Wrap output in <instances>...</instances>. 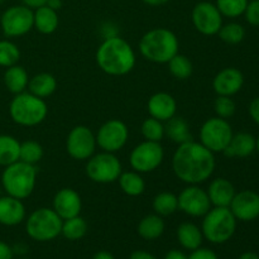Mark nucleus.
<instances>
[{"mask_svg": "<svg viewBox=\"0 0 259 259\" xmlns=\"http://www.w3.org/2000/svg\"><path fill=\"white\" fill-rule=\"evenodd\" d=\"M217 166L215 156L200 142L179 144L172 156V169L179 180L187 185H200L212 176Z\"/></svg>", "mask_w": 259, "mask_h": 259, "instance_id": "obj_1", "label": "nucleus"}, {"mask_svg": "<svg viewBox=\"0 0 259 259\" xmlns=\"http://www.w3.org/2000/svg\"><path fill=\"white\" fill-rule=\"evenodd\" d=\"M99 68L106 75L124 76L136 66V52L124 38L108 37L99 46L95 55Z\"/></svg>", "mask_w": 259, "mask_h": 259, "instance_id": "obj_2", "label": "nucleus"}, {"mask_svg": "<svg viewBox=\"0 0 259 259\" xmlns=\"http://www.w3.org/2000/svg\"><path fill=\"white\" fill-rule=\"evenodd\" d=\"M180 40L167 28H153L139 40V52L147 61L153 63H168L179 53Z\"/></svg>", "mask_w": 259, "mask_h": 259, "instance_id": "obj_3", "label": "nucleus"}, {"mask_svg": "<svg viewBox=\"0 0 259 259\" xmlns=\"http://www.w3.org/2000/svg\"><path fill=\"white\" fill-rule=\"evenodd\" d=\"M2 185L5 194L19 200H25L33 194L37 185V168L25 162L17 161L4 167Z\"/></svg>", "mask_w": 259, "mask_h": 259, "instance_id": "obj_4", "label": "nucleus"}, {"mask_svg": "<svg viewBox=\"0 0 259 259\" xmlns=\"http://www.w3.org/2000/svg\"><path fill=\"white\" fill-rule=\"evenodd\" d=\"M9 115L15 124L35 126L45 121L48 115V105L45 99L24 91L14 95L9 104Z\"/></svg>", "mask_w": 259, "mask_h": 259, "instance_id": "obj_5", "label": "nucleus"}, {"mask_svg": "<svg viewBox=\"0 0 259 259\" xmlns=\"http://www.w3.org/2000/svg\"><path fill=\"white\" fill-rule=\"evenodd\" d=\"M202 235L212 244H223L232 239L237 230V222L229 207H211L204 215Z\"/></svg>", "mask_w": 259, "mask_h": 259, "instance_id": "obj_6", "label": "nucleus"}, {"mask_svg": "<svg viewBox=\"0 0 259 259\" xmlns=\"http://www.w3.org/2000/svg\"><path fill=\"white\" fill-rule=\"evenodd\" d=\"M62 222L52 207H39L28 217L25 232L35 242H51L61 234Z\"/></svg>", "mask_w": 259, "mask_h": 259, "instance_id": "obj_7", "label": "nucleus"}, {"mask_svg": "<svg viewBox=\"0 0 259 259\" xmlns=\"http://www.w3.org/2000/svg\"><path fill=\"white\" fill-rule=\"evenodd\" d=\"M85 171L93 182L106 185L118 181L123 172V167L115 153L103 151L88 159Z\"/></svg>", "mask_w": 259, "mask_h": 259, "instance_id": "obj_8", "label": "nucleus"}, {"mask_svg": "<svg viewBox=\"0 0 259 259\" xmlns=\"http://www.w3.org/2000/svg\"><path fill=\"white\" fill-rule=\"evenodd\" d=\"M233 128L227 119L214 116L204 121L200 129V143L212 153L224 152L233 137Z\"/></svg>", "mask_w": 259, "mask_h": 259, "instance_id": "obj_9", "label": "nucleus"}, {"mask_svg": "<svg viewBox=\"0 0 259 259\" xmlns=\"http://www.w3.org/2000/svg\"><path fill=\"white\" fill-rule=\"evenodd\" d=\"M2 32L8 38L25 35L33 29V9L25 5H12L0 14Z\"/></svg>", "mask_w": 259, "mask_h": 259, "instance_id": "obj_10", "label": "nucleus"}, {"mask_svg": "<svg viewBox=\"0 0 259 259\" xmlns=\"http://www.w3.org/2000/svg\"><path fill=\"white\" fill-rule=\"evenodd\" d=\"M164 159V149L159 142L144 141L132 149L129 163L139 174H149L158 168Z\"/></svg>", "mask_w": 259, "mask_h": 259, "instance_id": "obj_11", "label": "nucleus"}, {"mask_svg": "<svg viewBox=\"0 0 259 259\" xmlns=\"http://www.w3.org/2000/svg\"><path fill=\"white\" fill-rule=\"evenodd\" d=\"M96 137L86 125L73 126L66 138V151L76 161H88L96 151Z\"/></svg>", "mask_w": 259, "mask_h": 259, "instance_id": "obj_12", "label": "nucleus"}, {"mask_svg": "<svg viewBox=\"0 0 259 259\" xmlns=\"http://www.w3.org/2000/svg\"><path fill=\"white\" fill-rule=\"evenodd\" d=\"M96 144L99 148L109 153H116L124 148L129 139V129L124 121L119 119H109L99 128Z\"/></svg>", "mask_w": 259, "mask_h": 259, "instance_id": "obj_13", "label": "nucleus"}, {"mask_svg": "<svg viewBox=\"0 0 259 259\" xmlns=\"http://www.w3.org/2000/svg\"><path fill=\"white\" fill-rule=\"evenodd\" d=\"M223 15L215 3L200 2L194 7L191 20L195 29L204 35H215L223 25Z\"/></svg>", "mask_w": 259, "mask_h": 259, "instance_id": "obj_14", "label": "nucleus"}, {"mask_svg": "<svg viewBox=\"0 0 259 259\" xmlns=\"http://www.w3.org/2000/svg\"><path fill=\"white\" fill-rule=\"evenodd\" d=\"M177 200L179 210L192 218H202L212 206L206 190L201 189L199 185H189L185 187L177 196Z\"/></svg>", "mask_w": 259, "mask_h": 259, "instance_id": "obj_15", "label": "nucleus"}, {"mask_svg": "<svg viewBox=\"0 0 259 259\" xmlns=\"http://www.w3.org/2000/svg\"><path fill=\"white\" fill-rule=\"evenodd\" d=\"M235 219L240 222H253L259 218V194L252 190L237 192L229 205Z\"/></svg>", "mask_w": 259, "mask_h": 259, "instance_id": "obj_16", "label": "nucleus"}, {"mask_svg": "<svg viewBox=\"0 0 259 259\" xmlns=\"http://www.w3.org/2000/svg\"><path fill=\"white\" fill-rule=\"evenodd\" d=\"M52 209L62 220L71 219L80 215L82 209V200L76 190L63 187L56 192L53 197Z\"/></svg>", "mask_w": 259, "mask_h": 259, "instance_id": "obj_17", "label": "nucleus"}, {"mask_svg": "<svg viewBox=\"0 0 259 259\" xmlns=\"http://www.w3.org/2000/svg\"><path fill=\"white\" fill-rule=\"evenodd\" d=\"M244 85V75L235 67L223 68L212 80V89L219 96H230L239 93Z\"/></svg>", "mask_w": 259, "mask_h": 259, "instance_id": "obj_18", "label": "nucleus"}, {"mask_svg": "<svg viewBox=\"0 0 259 259\" xmlns=\"http://www.w3.org/2000/svg\"><path fill=\"white\" fill-rule=\"evenodd\" d=\"M147 109L152 118L166 123L167 120L176 115L177 101L171 94L156 93L149 98L148 103H147Z\"/></svg>", "mask_w": 259, "mask_h": 259, "instance_id": "obj_19", "label": "nucleus"}, {"mask_svg": "<svg viewBox=\"0 0 259 259\" xmlns=\"http://www.w3.org/2000/svg\"><path fill=\"white\" fill-rule=\"evenodd\" d=\"M25 206L23 200L5 195L0 197V224L4 227H15L24 222Z\"/></svg>", "mask_w": 259, "mask_h": 259, "instance_id": "obj_20", "label": "nucleus"}, {"mask_svg": "<svg viewBox=\"0 0 259 259\" xmlns=\"http://www.w3.org/2000/svg\"><path fill=\"white\" fill-rule=\"evenodd\" d=\"M206 192L211 205L217 207H229L230 202L237 194L234 185L224 177L212 180Z\"/></svg>", "mask_w": 259, "mask_h": 259, "instance_id": "obj_21", "label": "nucleus"}, {"mask_svg": "<svg viewBox=\"0 0 259 259\" xmlns=\"http://www.w3.org/2000/svg\"><path fill=\"white\" fill-rule=\"evenodd\" d=\"M257 138L247 132L233 134L232 141L223 153L230 158H247L255 152Z\"/></svg>", "mask_w": 259, "mask_h": 259, "instance_id": "obj_22", "label": "nucleus"}, {"mask_svg": "<svg viewBox=\"0 0 259 259\" xmlns=\"http://www.w3.org/2000/svg\"><path fill=\"white\" fill-rule=\"evenodd\" d=\"M60 25L57 10L51 9L47 5L33 10V28L42 34H52Z\"/></svg>", "mask_w": 259, "mask_h": 259, "instance_id": "obj_23", "label": "nucleus"}, {"mask_svg": "<svg viewBox=\"0 0 259 259\" xmlns=\"http://www.w3.org/2000/svg\"><path fill=\"white\" fill-rule=\"evenodd\" d=\"M3 81H4V85L8 89V91L17 95V94L27 91L29 76H28L27 70L23 66L14 65L5 70Z\"/></svg>", "mask_w": 259, "mask_h": 259, "instance_id": "obj_24", "label": "nucleus"}, {"mask_svg": "<svg viewBox=\"0 0 259 259\" xmlns=\"http://www.w3.org/2000/svg\"><path fill=\"white\" fill-rule=\"evenodd\" d=\"M177 240L187 250H195L197 248L201 247L202 240H204V235H202L201 228L197 227L194 223H182L179 228H177Z\"/></svg>", "mask_w": 259, "mask_h": 259, "instance_id": "obj_25", "label": "nucleus"}, {"mask_svg": "<svg viewBox=\"0 0 259 259\" xmlns=\"http://www.w3.org/2000/svg\"><path fill=\"white\" fill-rule=\"evenodd\" d=\"M56 90H57V80L52 73L40 72L29 78L28 91L38 98H50Z\"/></svg>", "mask_w": 259, "mask_h": 259, "instance_id": "obj_26", "label": "nucleus"}, {"mask_svg": "<svg viewBox=\"0 0 259 259\" xmlns=\"http://www.w3.org/2000/svg\"><path fill=\"white\" fill-rule=\"evenodd\" d=\"M164 228L166 225L162 217L157 214H149L139 222L137 230H138L139 237L143 238L144 240H156L162 237Z\"/></svg>", "mask_w": 259, "mask_h": 259, "instance_id": "obj_27", "label": "nucleus"}, {"mask_svg": "<svg viewBox=\"0 0 259 259\" xmlns=\"http://www.w3.org/2000/svg\"><path fill=\"white\" fill-rule=\"evenodd\" d=\"M118 181L121 191L125 195H128V196H141L146 191V181L142 177V174L134 171V169L133 171L121 172Z\"/></svg>", "mask_w": 259, "mask_h": 259, "instance_id": "obj_28", "label": "nucleus"}, {"mask_svg": "<svg viewBox=\"0 0 259 259\" xmlns=\"http://www.w3.org/2000/svg\"><path fill=\"white\" fill-rule=\"evenodd\" d=\"M164 136L168 137L172 142L177 144L186 143L192 141L191 133H190V126L184 118L175 115L164 124Z\"/></svg>", "mask_w": 259, "mask_h": 259, "instance_id": "obj_29", "label": "nucleus"}, {"mask_svg": "<svg viewBox=\"0 0 259 259\" xmlns=\"http://www.w3.org/2000/svg\"><path fill=\"white\" fill-rule=\"evenodd\" d=\"M20 142L9 134H0V166L7 167L19 161Z\"/></svg>", "mask_w": 259, "mask_h": 259, "instance_id": "obj_30", "label": "nucleus"}, {"mask_svg": "<svg viewBox=\"0 0 259 259\" xmlns=\"http://www.w3.org/2000/svg\"><path fill=\"white\" fill-rule=\"evenodd\" d=\"M152 206H153L154 214L162 218L169 217L179 210V200L176 195L172 192L163 191L154 196Z\"/></svg>", "mask_w": 259, "mask_h": 259, "instance_id": "obj_31", "label": "nucleus"}, {"mask_svg": "<svg viewBox=\"0 0 259 259\" xmlns=\"http://www.w3.org/2000/svg\"><path fill=\"white\" fill-rule=\"evenodd\" d=\"M89 229V225L83 218L80 215L71 219H66L62 222V229H61V234L68 240H80L86 235Z\"/></svg>", "mask_w": 259, "mask_h": 259, "instance_id": "obj_32", "label": "nucleus"}, {"mask_svg": "<svg viewBox=\"0 0 259 259\" xmlns=\"http://www.w3.org/2000/svg\"><path fill=\"white\" fill-rule=\"evenodd\" d=\"M167 65L171 75L177 80H186L194 72V66L190 58L181 53H177L175 57H172Z\"/></svg>", "mask_w": 259, "mask_h": 259, "instance_id": "obj_33", "label": "nucleus"}, {"mask_svg": "<svg viewBox=\"0 0 259 259\" xmlns=\"http://www.w3.org/2000/svg\"><path fill=\"white\" fill-rule=\"evenodd\" d=\"M220 39L228 45H239L245 38V29L239 23H228L223 24L220 30L218 32Z\"/></svg>", "mask_w": 259, "mask_h": 259, "instance_id": "obj_34", "label": "nucleus"}, {"mask_svg": "<svg viewBox=\"0 0 259 259\" xmlns=\"http://www.w3.org/2000/svg\"><path fill=\"white\" fill-rule=\"evenodd\" d=\"M141 133L143 136L144 141L149 142H159L164 138V124L163 121L154 119L152 116L147 118L142 123Z\"/></svg>", "mask_w": 259, "mask_h": 259, "instance_id": "obj_35", "label": "nucleus"}, {"mask_svg": "<svg viewBox=\"0 0 259 259\" xmlns=\"http://www.w3.org/2000/svg\"><path fill=\"white\" fill-rule=\"evenodd\" d=\"M43 147L35 141H25L20 143L19 161L35 166L43 158Z\"/></svg>", "mask_w": 259, "mask_h": 259, "instance_id": "obj_36", "label": "nucleus"}, {"mask_svg": "<svg viewBox=\"0 0 259 259\" xmlns=\"http://www.w3.org/2000/svg\"><path fill=\"white\" fill-rule=\"evenodd\" d=\"M19 60L20 51L18 46L9 39L0 40V66L8 68L18 65Z\"/></svg>", "mask_w": 259, "mask_h": 259, "instance_id": "obj_37", "label": "nucleus"}, {"mask_svg": "<svg viewBox=\"0 0 259 259\" xmlns=\"http://www.w3.org/2000/svg\"><path fill=\"white\" fill-rule=\"evenodd\" d=\"M249 0H217L215 5L225 18H238L244 14Z\"/></svg>", "mask_w": 259, "mask_h": 259, "instance_id": "obj_38", "label": "nucleus"}, {"mask_svg": "<svg viewBox=\"0 0 259 259\" xmlns=\"http://www.w3.org/2000/svg\"><path fill=\"white\" fill-rule=\"evenodd\" d=\"M214 110L217 113V116L223 119L232 118L237 110V105H235L234 100L230 96H219L215 99L214 103Z\"/></svg>", "mask_w": 259, "mask_h": 259, "instance_id": "obj_39", "label": "nucleus"}, {"mask_svg": "<svg viewBox=\"0 0 259 259\" xmlns=\"http://www.w3.org/2000/svg\"><path fill=\"white\" fill-rule=\"evenodd\" d=\"M243 15L245 17L248 24L259 27V0H249Z\"/></svg>", "mask_w": 259, "mask_h": 259, "instance_id": "obj_40", "label": "nucleus"}, {"mask_svg": "<svg viewBox=\"0 0 259 259\" xmlns=\"http://www.w3.org/2000/svg\"><path fill=\"white\" fill-rule=\"evenodd\" d=\"M189 259H219L217 253L209 248H197V249L191 250V254L187 257Z\"/></svg>", "mask_w": 259, "mask_h": 259, "instance_id": "obj_41", "label": "nucleus"}, {"mask_svg": "<svg viewBox=\"0 0 259 259\" xmlns=\"http://www.w3.org/2000/svg\"><path fill=\"white\" fill-rule=\"evenodd\" d=\"M248 111H249V115L250 118H252V120L259 125V98L253 99V100L250 101Z\"/></svg>", "mask_w": 259, "mask_h": 259, "instance_id": "obj_42", "label": "nucleus"}, {"mask_svg": "<svg viewBox=\"0 0 259 259\" xmlns=\"http://www.w3.org/2000/svg\"><path fill=\"white\" fill-rule=\"evenodd\" d=\"M14 250L8 243L0 240V259H13Z\"/></svg>", "mask_w": 259, "mask_h": 259, "instance_id": "obj_43", "label": "nucleus"}, {"mask_svg": "<svg viewBox=\"0 0 259 259\" xmlns=\"http://www.w3.org/2000/svg\"><path fill=\"white\" fill-rule=\"evenodd\" d=\"M47 2L48 0H20V3H22L23 5H25V7L30 8V9L33 10L46 5L47 4Z\"/></svg>", "mask_w": 259, "mask_h": 259, "instance_id": "obj_44", "label": "nucleus"}, {"mask_svg": "<svg viewBox=\"0 0 259 259\" xmlns=\"http://www.w3.org/2000/svg\"><path fill=\"white\" fill-rule=\"evenodd\" d=\"M129 259H157L152 253L147 252V250H134L131 254Z\"/></svg>", "mask_w": 259, "mask_h": 259, "instance_id": "obj_45", "label": "nucleus"}, {"mask_svg": "<svg viewBox=\"0 0 259 259\" xmlns=\"http://www.w3.org/2000/svg\"><path fill=\"white\" fill-rule=\"evenodd\" d=\"M164 259H189L187 255L184 252L177 249H172L169 252H167V254L164 255Z\"/></svg>", "mask_w": 259, "mask_h": 259, "instance_id": "obj_46", "label": "nucleus"}, {"mask_svg": "<svg viewBox=\"0 0 259 259\" xmlns=\"http://www.w3.org/2000/svg\"><path fill=\"white\" fill-rule=\"evenodd\" d=\"M93 259H115L114 255L110 252H106V250H100V252L95 253Z\"/></svg>", "mask_w": 259, "mask_h": 259, "instance_id": "obj_47", "label": "nucleus"}, {"mask_svg": "<svg viewBox=\"0 0 259 259\" xmlns=\"http://www.w3.org/2000/svg\"><path fill=\"white\" fill-rule=\"evenodd\" d=\"M144 4L149 5V7H161V5L167 4L169 0H142Z\"/></svg>", "mask_w": 259, "mask_h": 259, "instance_id": "obj_48", "label": "nucleus"}, {"mask_svg": "<svg viewBox=\"0 0 259 259\" xmlns=\"http://www.w3.org/2000/svg\"><path fill=\"white\" fill-rule=\"evenodd\" d=\"M47 7H50L51 9L53 10H60L62 8V0H48L47 2Z\"/></svg>", "mask_w": 259, "mask_h": 259, "instance_id": "obj_49", "label": "nucleus"}, {"mask_svg": "<svg viewBox=\"0 0 259 259\" xmlns=\"http://www.w3.org/2000/svg\"><path fill=\"white\" fill-rule=\"evenodd\" d=\"M238 259H259V255L255 254V253H253V252H245V253H243V254L240 255Z\"/></svg>", "mask_w": 259, "mask_h": 259, "instance_id": "obj_50", "label": "nucleus"}, {"mask_svg": "<svg viewBox=\"0 0 259 259\" xmlns=\"http://www.w3.org/2000/svg\"><path fill=\"white\" fill-rule=\"evenodd\" d=\"M255 151H257L258 154H259V136H258V138H257V147H255Z\"/></svg>", "mask_w": 259, "mask_h": 259, "instance_id": "obj_51", "label": "nucleus"}, {"mask_svg": "<svg viewBox=\"0 0 259 259\" xmlns=\"http://www.w3.org/2000/svg\"><path fill=\"white\" fill-rule=\"evenodd\" d=\"M19 259H28V258H19Z\"/></svg>", "mask_w": 259, "mask_h": 259, "instance_id": "obj_52", "label": "nucleus"}, {"mask_svg": "<svg viewBox=\"0 0 259 259\" xmlns=\"http://www.w3.org/2000/svg\"><path fill=\"white\" fill-rule=\"evenodd\" d=\"M0 5H2V3H0ZM0 14H2V12H0Z\"/></svg>", "mask_w": 259, "mask_h": 259, "instance_id": "obj_53", "label": "nucleus"}]
</instances>
